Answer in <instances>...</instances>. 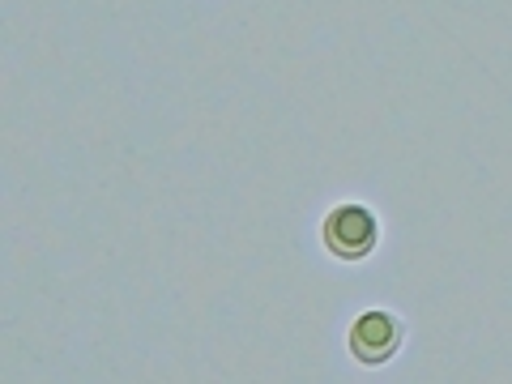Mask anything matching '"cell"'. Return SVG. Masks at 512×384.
I'll return each mask as SVG.
<instances>
[{"label":"cell","instance_id":"6da1fadb","mask_svg":"<svg viewBox=\"0 0 512 384\" xmlns=\"http://www.w3.org/2000/svg\"><path fill=\"white\" fill-rule=\"evenodd\" d=\"M376 214L367 210V205H338L329 218H325V244L333 256H342V261H359L376 248Z\"/></svg>","mask_w":512,"mask_h":384},{"label":"cell","instance_id":"7a4b0ae2","mask_svg":"<svg viewBox=\"0 0 512 384\" xmlns=\"http://www.w3.org/2000/svg\"><path fill=\"white\" fill-rule=\"evenodd\" d=\"M397 346H402V325L389 312H363L350 329V350L363 363H384Z\"/></svg>","mask_w":512,"mask_h":384}]
</instances>
